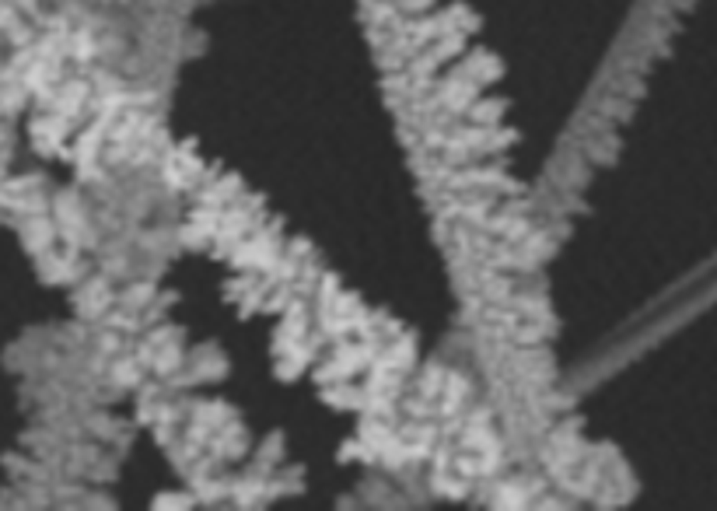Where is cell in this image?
<instances>
[{"label": "cell", "instance_id": "cell-1", "mask_svg": "<svg viewBox=\"0 0 717 511\" xmlns=\"http://www.w3.org/2000/svg\"><path fill=\"white\" fill-rule=\"evenodd\" d=\"M151 298H154V284H133L123 295V308L137 312V308H144V301H151Z\"/></svg>", "mask_w": 717, "mask_h": 511}, {"label": "cell", "instance_id": "cell-3", "mask_svg": "<svg viewBox=\"0 0 717 511\" xmlns=\"http://www.w3.org/2000/svg\"><path fill=\"white\" fill-rule=\"evenodd\" d=\"M238 431H242V427H238V424H231L228 431H224V434H221V438H235ZM238 452H242V448H238V441H231V445L224 448V455H238Z\"/></svg>", "mask_w": 717, "mask_h": 511}, {"label": "cell", "instance_id": "cell-2", "mask_svg": "<svg viewBox=\"0 0 717 511\" xmlns=\"http://www.w3.org/2000/svg\"><path fill=\"white\" fill-rule=\"evenodd\" d=\"M514 340L518 343H539L543 340V326H518V330H514Z\"/></svg>", "mask_w": 717, "mask_h": 511}]
</instances>
